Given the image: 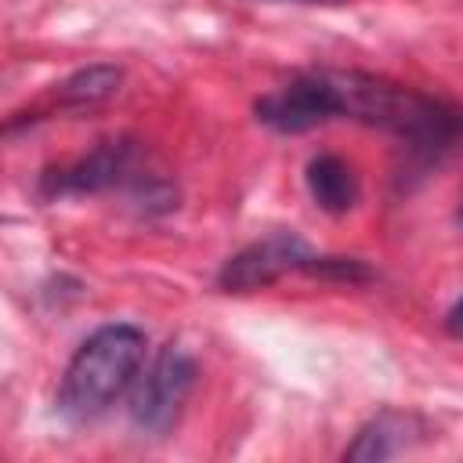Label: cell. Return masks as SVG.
<instances>
[{
  "label": "cell",
  "instance_id": "obj_2",
  "mask_svg": "<svg viewBox=\"0 0 463 463\" xmlns=\"http://www.w3.org/2000/svg\"><path fill=\"white\" fill-rule=\"evenodd\" d=\"M257 123L275 134H307L329 119H340V90L333 69H307L282 87L253 101Z\"/></svg>",
  "mask_w": 463,
  "mask_h": 463
},
{
  "label": "cell",
  "instance_id": "obj_11",
  "mask_svg": "<svg viewBox=\"0 0 463 463\" xmlns=\"http://www.w3.org/2000/svg\"><path fill=\"white\" fill-rule=\"evenodd\" d=\"M456 224L463 228V199H459V206H456Z\"/></svg>",
  "mask_w": 463,
  "mask_h": 463
},
{
  "label": "cell",
  "instance_id": "obj_8",
  "mask_svg": "<svg viewBox=\"0 0 463 463\" xmlns=\"http://www.w3.org/2000/svg\"><path fill=\"white\" fill-rule=\"evenodd\" d=\"M119 83H123V69H116V65H83L58 83L54 98H58V105L83 109V105L109 101L119 90Z\"/></svg>",
  "mask_w": 463,
  "mask_h": 463
},
{
  "label": "cell",
  "instance_id": "obj_6",
  "mask_svg": "<svg viewBox=\"0 0 463 463\" xmlns=\"http://www.w3.org/2000/svg\"><path fill=\"white\" fill-rule=\"evenodd\" d=\"M427 434L430 430H427V423L420 416L402 412V409H383L369 423L358 427L354 441L344 449V459H354V463L391 459V456H402V452L416 449Z\"/></svg>",
  "mask_w": 463,
  "mask_h": 463
},
{
  "label": "cell",
  "instance_id": "obj_12",
  "mask_svg": "<svg viewBox=\"0 0 463 463\" xmlns=\"http://www.w3.org/2000/svg\"><path fill=\"white\" fill-rule=\"evenodd\" d=\"M297 4H340V0H297Z\"/></svg>",
  "mask_w": 463,
  "mask_h": 463
},
{
  "label": "cell",
  "instance_id": "obj_5",
  "mask_svg": "<svg viewBox=\"0 0 463 463\" xmlns=\"http://www.w3.org/2000/svg\"><path fill=\"white\" fill-rule=\"evenodd\" d=\"M134 174V145L130 141H105L94 152L80 156L69 166L47 170L40 177V195L43 199H65V195H98L119 184L137 181Z\"/></svg>",
  "mask_w": 463,
  "mask_h": 463
},
{
  "label": "cell",
  "instance_id": "obj_9",
  "mask_svg": "<svg viewBox=\"0 0 463 463\" xmlns=\"http://www.w3.org/2000/svg\"><path fill=\"white\" fill-rule=\"evenodd\" d=\"M304 275L322 279V282H344V286H358L373 279V268L358 257H318L311 253V260L304 264Z\"/></svg>",
  "mask_w": 463,
  "mask_h": 463
},
{
  "label": "cell",
  "instance_id": "obj_3",
  "mask_svg": "<svg viewBox=\"0 0 463 463\" xmlns=\"http://www.w3.org/2000/svg\"><path fill=\"white\" fill-rule=\"evenodd\" d=\"M192 387H195V358L181 344L170 340L152 358L145 376H137V383H134L130 423L141 434H166L177 423Z\"/></svg>",
  "mask_w": 463,
  "mask_h": 463
},
{
  "label": "cell",
  "instance_id": "obj_7",
  "mask_svg": "<svg viewBox=\"0 0 463 463\" xmlns=\"http://www.w3.org/2000/svg\"><path fill=\"white\" fill-rule=\"evenodd\" d=\"M304 184H307L311 203L322 213H333V217H344L362 199V181H358L354 166L336 152L311 156L307 166H304Z\"/></svg>",
  "mask_w": 463,
  "mask_h": 463
},
{
  "label": "cell",
  "instance_id": "obj_4",
  "mask_svg": "<svg viewBox=\"0 0 463 463\" xmlns=\"http://www.w3.org/2000/svg\"><path fill=\"white\" fill-rule=\"evenodd\" d=\"M311 253L315 250L297 232H268L264 239L246 242L242 250H235L221 264L217 286L224 293H253V289H264V286L279 282L289 271H304V264L311 260Z\"/></svg>",
  "mask_w": 463,
  "mask_h": 463
},
{
  "label": "cell",
  "instance_id": "obj_10",
  "mask_svg": "<svg viewBox=\"0 0 463 463\" xmlns=\"http://www.w3.org/2000/svg\"><path fill=\"white\" fill-rule=\"evenodd\" d=\"M445 329H449L452 336H463V293H459V300L449 307V315H445Z\"/></svg>",
  "mask_w": 463,
  "mask_h": 463
},
{
  "label": "cell",
  "instance_id": "obj_1",
  "mask_svg": "<svg viewBox=\"0 0 463 463\" xmlns=\"http://www.w3.org/2000/svg\"><path fill=\"white\" fill-rule=\"evenodd\" d=\"M148 340L130 322L98 326L69 358L58 383V416L72 427L105 416L141 376Z\"/></svg>",
  "mask_w": 463,
  "mask_h": 463
}]
</instances>
